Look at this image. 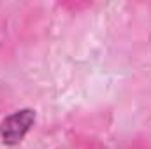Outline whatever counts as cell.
Instances as JSON below:
<instances>
[{
  "mask_svg": "<svg viewBox=\"0 0 151 149\" xmlns=\"http://www.w3.org/2000/svg\"><path fill=\"white\" fill-rule=\"evenodd\" d=\"M35 121L34 111H18L5 117L0 125V137L5 144H18Z\"/></svg>",
  "mask_w": 151,
  "mask_h": 149,
  "instance_id": "obj_1",
  "label": "cell"
}]
</instances>
